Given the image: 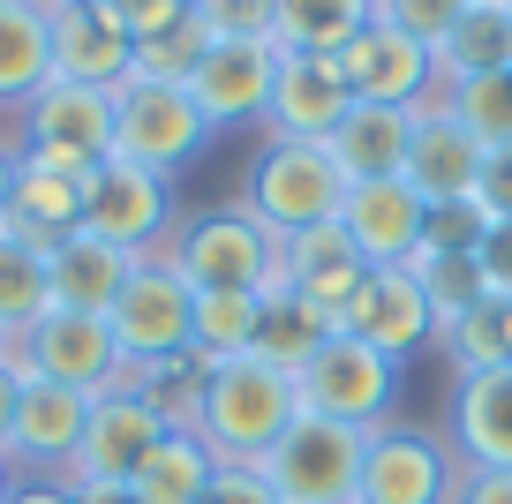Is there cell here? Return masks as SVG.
Listing matches in <instances>:
<instances>
[{
	"mask_svg": "<svg viewBox=\"0 0 512 504\" xmlns=\"http://www.w3.org/2000/svg\"><path fill=\"white\" fill-rule=\"evenodd\" d=\"M467 0H369V23H384V31H407L415 46H445V31L460 23Z\"/></svg>",
	"mask_w": 512,
	"mask_h": 504,
	"instance_id": "obj_37",
	"label": "cell"
},
{
	"mask_svg": "<svg viewBox=\"0 0 512 504\" xmlns=\"http://www.w3.org/2000/svg\"><path fill=\"white\" fill-rule=\"evenodd\" d=\"M430 61H437V91L475 83V76H512V8L505 0H467Z\"/></svg>",
	"mask_w": 512,
	"mask_h": 504,
	"instance_id": "obj_25",
	"label": "cell"
},
{
	"mask_svg": "<svg viewBox=\"0 0 512 504\" xmlns=\"http://www.w3.org/2000/svg\"><path fill=\"white\" fill-rule=\"evenodd\" d=\"M38 8H91V0H38Z\"/></svg>",
	"mask_w": 512,
	"mask_h": 504,
	"instance_id": "obj_50",
	"label": "cell"
},
{
	"mask_svg": "<svg viewBox=\"0 0 512 504\" xmlns=\"http://www.w3.org/2000/svg\"><path fill=\"white\" fill-rule=\"evenodd\" d=\"M482 234H490V211L467 196V204H430V226H422V249L437 256H475Z\"/></svg>",
	"mask_w": 512,
	"mask_h": 504,
	"instance_id": "obj_38",
	"label": "cell"
},
{
	"mask_svg": "<svg viewBox=\"0 0 512 504\" xmlns=\"http://www.w3.org/2000/svg\"><path fill=\"white\" fill-rule=\"evenodd\" d=\"M347 83H339L332 61H317V53H279V76H272V106H264V121H272V136H302V143H324L339 121H347Z\"/></svg>",
	"mask_w": 512,
	"mask_h": 504,
	"instance_id": "obj_20",
	"label": "cell"
},
{
	"mask_svg": "<svg viewBox=\"0 0 512 504\" xmlns=\"http://www.w3.org/2000/svg\"><path fill=\"white\" fill-rule=\"evenodd\" d=\"M98 8H106L128 38H151V31H166V23H181L196 0H98Z\"/></svg>",
	"mask_w": 512,
	"mask_h": 504,
	"instance_id": "obj_40",
	"label": "cell"
},
{
	"mask_svg": "<svg viewBox=\"0 0 512 504\" xmlns=\"http://www.w3.org/2000/svg\"><path fill=\"white\" fill-rule=\"evenodd\" d=\"M452 113L482 136V151H512V76H475V83H452Z\"/></svg>",
	"mask_w": 512,
	"mask_h": 504,
	"instance_id": "obj_36",
	"label": "cell"
},
{
	"mask_svg": "<svg viewBox=\"0 0 512 504\" xmlns=\"http://www.w3.org/2000/svg\"><path fill=\"white\" fill-rule=\"evenodd\" d=\"M211 474H219V459H211V444L196 437V429H166L159 452L136 467V504H196L211 489Z\"/></svg>",
	"mask_w": 512,
	"mask_h": 504,
	"instance_id": "obj_29",
	"label": "cell"
},
{
	"mask_svg": "<svg viewBox=\"0 0 512 504\" xmlns=\"http://www.w3.org/2000/svg\"><path fill=\"white\" fill-rule=\"evenodd\" d=\"M369 279V264H362V249L347 241V226H309V234H294L287 241V286L302 301H317L324 316H339L354 301V286Z\"/></svg>",
	"mask_w": 512,
	"mask_h": 504,
	"instance_id": "obj_24",
	"label": "cell"
},
{
	"mask_svg": "<svg viewBox=\"0 0 512 504\" xmlns=\"http://www.w3.org/2000/svg\"><path fill=\"white\" fill-rule=\"evenodd\" d=\"M8 504H76V489H68V482H53V474H16Z\"/></svg>",
	"mask_w": 512,
	"mask_h": 504,
	"instance_id": "obj_45",
	"label": "cell"
},
{
	"mask_svg": "<svg viewBox=\"0 0 512 504\" xmlns=\"http://www.w3.org/2000/svg\"><path fill=\"white\" fill-rule=\"evenodd\" d=\"M159 437H166V414L136 384H113L91 399V422H83V444L61 482H136V467L159 452Z\"/></svg>",
	"mask_w": 512,
	"mask_h": 504,
	"instance_id": "obj_12",
	"label": "cell"
},
{
	"mask_svg": "<svg viewBox=\"0 0 512 504\" xmlns=\"http://www.w3.org/2000/svg\"><path fill=\"white\" fill-rule=\"evenodd\" d=\"M339 226H347V241L362 249L369 271H392V264H415L422 226H430V204H422L407 181H354Z\"/></svg>",
	"mask_w": 512,
	"mask_h": 504,
	"instance_id": "obj_18",
	"label": "cell"
},
{
	"mask_svg": "<svg viewBox=\"0 0 512 504\" xmlns=\"http://www.w3.org/2000/svg\"><path fill=\"white\" fill-rule=\"evenodd\" d=\"M332 68L347 83V98H362V106H422V98H437L430 46H415L407 31H384V23H362L332 53Z\"/></svg>",
	"mask_w": 512,
	"mask_h": 504,
	"instance_id": "obj_15",
	"label": "cell"
},
{
	"mask_svg": "<svg viewBox=\"0 0 512 504\" xmlns=\"http://www.w3.org/2000/svg\"><path fill=\"white\" fill-rule=\"evenodd\" d=\"M46 83H53V16L38 0H16V8H0V113H16Z\"/></svg>",
	"mask_w": 512,
	"mask_h": 504,
	"instance_id": "obj_27",
	"label": "cell"
},
{
	"mask_svg": "<svg viewBox=\"0 0 512 504\" xmlns=\"http://www.w3.org/2000/svg\"><path fill=\"white\" fill-rule=\"evenodd\" d=\"M256 324H264V294H196V354L204 362L256 354Z\"/></svg>",
	"mask_w": 512,
	"mask_h": 504,
	"instance_id": "obj_32",
	"label": "cell"
},
{
	"mask_svg": "<svg viewBox=\"0 0 512 504\" xmlns=\"http://www.w3.org/2000/svg\"><path fill=\"white\" fill-rule=\"evenodd\" d=\"M241 211L272 241H294L309 226H332L347 211V174H339L332 143H302V136H264L241 181Z\"/></svg>",
	"mask_w": 512,
	"mask_h": 504,
	"instance_id": "obj_2",
	"label": "cell"
},
{
	"mask_svg": "<svg viewBox=\"0 0 512 504\" xmlns=\"http://www.w3.org/2000/svg\"><path fill=\"white\" fill-rule=\"evenodd\" d=\"M68 489H76V504H136L128 482H68Z\"/></svg>",
	"mask_w": 512,
	"mask_h": 504,
	"instance_id": "obj_48",
	"label": "cell"
},
{
	"mask_svg": "<svg viewBox=\"0 0 512 504\" xmlns=\"http://www.w3.org/2000/svg\"><path fill=\"white\" fill-rule=\"evenodd\" d=\"M83 181H91V174H61V166L23 158V166H16V204H8V226H16V234H31L38 249L68 241V234L83 226Z\"/></svg>",
	"mask_w": 512,
	"mask_h": 504,
	"instance_id": "obj_26",
	"label": "cell"
},
{
	"mask_svg": "<svg viewBox=\"0 0 512 504\" xmlns=\"http://www.w3.org/2000/svg\"><path fill=\"white\" fill-rule=\"evenodd\" d=\"M452 504H512V474L505 467H467L460 489H452Z\"/></svg>",
	"mask_w": 512,
	"mask_h": 504,
	"instance_id": "obj_44",
	"label": "cell"
},
{
	"mask_svg": "<svg viewBox=\"0 0 512 504\" xmlns=\"http://www.w3.org/2000/svg\"><path fill=\"white\" fill-rule=\"evenodd\" d=\"M166 264L196 294H279L287 286V241H272L241 204L189 211L166 241Z\"/></svg>",
	"mask_w": 512,
	"mask_h": 504,
	"instance_id": "obj_3",
	"label": "cell"
},
{
	"mask_svg": "<svg viewBox=\"0 0 512 504\" xmlns=\"http://www.w3.org/2000/svg\"><path fill=\"white\" fill-rule=\"evenodd\" d=\"M294 414H302V392H294L287 369L241 354V362H211L204 407H196V437L211 444L219 467H256L294 429Z\"/></svg>",
	"mask_w": 512,
	"mask_h": 504,
	"instance_id": "obj_1",
	"label": "cell"
},
{
	"mask_svg": "<svg viewBox=\"0 0 512 504\" xmlns=\"http://www.w3.org/2000/svg\"><path fill=\"white\" fill-rule=\"evenodd\" d=\"M0 8H16V0H0Z\"/></svg>",
	"mask_w": 512,
	"mask_h": 504,
	"instance_id": "obj_52",
	"label": "cell"
},
{
	"mask_svg": "<svg viewBox=\"0 0 512 504\" xmlns=\"http://www.w3.org/2000/svg\"><path fill=\"white\" fill-rule=\"evenodd\" d=\"M437 347L452 354L460 377H475V369H505L512 362V301H482L475 316H460L452 331H437Z\"/></svg>",
	"mask_w": 512,
	"mask_h": 504,
	"instance_id": "obj_34",
	"label": "cell"
},
{
	"mask_svg": "<svg viewBox=\"0 0 512 504\" xmlns=\"http://www.w3.org/2000/svg\"><path fill=\"white\" fill-rule=\"evenodd\" d=\"M189 16L211 38H272V0H196Z\"/></svg>",
	"mask_w": 512,
	"mask_h": 504,
	"instance_id": "obj_39",
	"label": "cell"
},
{
	"mask_svg": "<svg viewBox=\"0 0 512 504\" xmlns=\"http://www.w3.org/2000/svg\"><path fill=\"white\" fill-rule=\"evenodd\" d=\"M204 143H211V128H204V113H196L189 83L128 76L121 91H113V158H128V166L174 181Z\"/></svg>",
	"mask_w": 512,
	"mask_h": 504,
	"instance_id": "obj_5",
	"label": "cell"
},
{
	"mask_svg": "<svg viewBox=\"0 0 512 504\" xmlns=\"http://www.w3.org/2000/svg\"><path fill=\"white\" fill-rule=\"evenodd\" d=\"M0 362L16 377H46V384H68V392H113L128 384V362L113 347V324L106 316H76V309H46L23 339H8Z\"/></svg>",
	"mask_w": 512,
	"mask_h": 504,
	"instance_id": "obj_8",
	"label": "cell"
},
{
	"mask_svg": "<svg viewBox=\"0 0 512 504\" xmlns=\"http://www.w3.org/2000/svg\"><path fill=\"white\" fill-rule=\"evenodd\" d=\"M482 136L452 113V98L437 91V98H422L415 106V136H407V189L422 196V204H467L475 196V181H482Z\"/></svg>",
	"mask_w": 512,
	"mask_h": 504,
	"instance_id": "obj_14",
	"label": "cell"
},
{
	"mask_svg": "<svg viewBox=\"0 0 512 504\" xmlns=\"http://www.w3.org/2000/svg\"><path fill=\"white\" fill-rule=\"evenodd\" d=\"M505 8H512V0H505Z\"/></svg>",
	"mask_w": 512,
	"mask_h": 504,
	"instance_id": "obj_53",
	"label": "cell"
},
{
	"mask_svg": "<svg viewBox=\"0 0 512 504\" xmlns=\"http://www.w3.org/2000/svg\"><path fill=\"white\" fill-rule=\"evenodd\" d=\"M53 309V279H46V249L16 226H0V331L23 339L38 316Z\"/></svg>",
	"mask_w": 512,
	"mask_h": 504,
	"instance_id": "obj_31",
	"label": "cell"
},
{
	"mask_svg": "<svg viewBox=\"0 0 512 504\" xmlns=\"http://www.w3.org/2000/svg\"><path fill=\"white\" fill-rule=\"evenodd\" d=\"M475 204L490 219H512V151H490L482 158V181H475Z\"/></svg>",
	"mask_w": 512,
	"mask_h": 504,
	"instance_id": "obj_43",
	"label": "cell"
},
{
	"mask_svg": "<svg viewBox=\"0 0 512 504\" xmlns=\"http://www.w3.org/2000/svg\"><path fill=\"white\" fill-rule=\"evenodd\" d=\"M369 23V0H272V46L332 61L354 31Z\"/></svg>",
	"mask_w": 512,
	"mask_h": 504,
	"instance_id": "obj_30",
	"label": "cell"
},
{
	"mask_svg": "<svg viewBox=\"0 0 512 504\" xmlns=\"http://www.w3.org/2000/svg\"><path fill=\"white\" fill-rule=\"evenodd\" d=\"M339 331H354V339L377 347L384 362H407L415 347H430V339H437V316H430L422 279L407 264H392V271H369V279L354 286V301L339 309Z\"/></svg>",
	"mask_w": 512,
	"mask_h": 504,
	"instance_id": "obj_16",
	"label": "cell"
},
{
	"mask_svg": "<svg viewBox=\"0 0 512 504\" xmlns=\"http://www.w3.org/2000/svg\"><path fill=\"white\" fill-rule=\"evenodd\" d=\"M204 53H211V31H204L196 16H181V23H166V31L136 38V76H151V83H189Z\"/></svg>",
	"mask_w": 512,
	"mask_h": 504,
	"instance_id": "obj_35",
	"label": "cell"
},
{
	"mask_svg": "<svg viewBox=\"0 0 512 504\" xmlns=\"http://www.w3.org/2000/svg\"><path fill=\"white\" fill-rule=\"evenodd\" d=\"M302 392V414H324V422H347V429H384L392 422V399H400V362H384L377 347H362L354 331H332L317 347V362L294 377Z\"/></svg>",
	"mask_w": 512,
	"mask_h": 504,
	"instance_id": "obj_9",
	"label": "cell"
},
{
	"mask_svg": "<svg viewBox=\"0 0 512 504\" xmlns=\"http://www.w3.org/2000/svg\"><path fill=\"white\" fill-rule=\"evenodd\" d=\"M53 16V76L68 83H98V91H121L136 76V38L106 16V8H46Z\"/></svg>",
	"mask_w": 512,
	"mask_h": 504,
	"instance_id": "obj_19",
	"label": "cell"
},
{
	"mask_svg": "<svg viewBox=\"0 0 512 504\" xmlns=\"http://www.w3.org/2000/svg\"><path fill=\"white\" fill-rule=\"evenodd\" d=\"M0 354H8V331H0Z\"/></svg>",
	"mask_w": 512,
	"mask_h": 504,
	"instance_id": "obj_51",
	"label": "cell"
},
{
	"mask_svg": "<svg viewBox=\"0 0 512 504\" xmlns=\"http://www.w3.org/2000/svg\"><path fill=\"white\" fill-rule=\"evenodd\" d=\"M460 474H467V459L437 429H415L392 414L362 444V489H354V504H452Z\"/></svg>",
	"mask_w": 512,
	"mask_h": 504,
	"instance_id": "obj_11",
	"label": "cell"
},
{
	"mask_svg": "<svg viewBox=\"0 0 512 504\" xmlns=\"http://www.w3.org/2000/svg\"><path fill=\"white\" fill-rule=\"evenodd\" d=\"M16 151L61 174H91L98 158H113V91L53 76L16 106Z\"/></svg>",
	"mask_w": 512,
	"mask_h": 504,
	"instance_id": "obj_4",
	"label": "cell"
},
{
	"mask_svg": "<svg viewBox=\"0 0 512 504\" xmlns=\"http://www.w3.org/2000/svg\"><path fill=\"white\" fill-rule=\"evenodd\" d=\"M144 264V256H128V249H113V241H98V234H68V241H53L46 249V279H53V309H76V316H113V301H121V286H128V271Z\"/></svg>",
	"mask_w": 512,
	"mask_h": 504,
	"instance_id": "obj_21",
	"label": "cell"
},
{
	"mask_svg": "<svg viewBox=\"0 0 512 504\" xmlns=\"http://www.w3.org/2000/svg\"><path fill=\"white\" fill-rule=\"evenodd\" d=\"M83 422H91V392H68V384H46V377H23L16 437H8V467L53 474V482H61L68 459H76V444H83Z\"/></svg>",
	"mask_w": 512,
	"mask_h": 504,
	"instance_id": "obj_17",
	"label": "cell"
},
{
	"mask_svg": "<svg viewBox=\"0 0 512 504\" xmlns=\"http://www.w3.org/2000/svg\"><path fill=\"white\" fill-rule=\"evenodd\" d=\"M272 76H279V46L272 38H211V53L189 76V98H196V113H204V128L219 136V128L264 121Z\"/></svg>",
	"mask_w": 512,
	"mask_h": 504,
	"instance_id": "obj_13",
	"label": "cell"
},
{
	"mask_svg": "<svg viewBox=\"0 0 512 504\" xmlns=\"http://www.w3.org/2000/svg\"><path fill=\"white\" fill-rule=\"evenodd\" d=\"M8 489H16V467H8V459H0V504H8Z\"/></svg>",
	"mask_w": 512,
	"mask_h": 504,
	"instance_id": "obj_49",
	"label": "cell"
},
{
	"mask_svg": "<svg viewBox=\"0 0 512 504\" xmlns=\"http://www.w3.org/2000/svg\"><path fill=\"white\" fill-rule=\"evenodd\" d=\"M362 429L324 422V414H294V429L256 459V474L279 489V504H354L362 489Z\"/></svg>",
	"mask_w": 512,
	"mask_h": 504,
	"instance_id": "obj_7",
	"label": "cell"
},
{
	"mask_svg": "<svg viewBox=\"0 0 512 504\" xmlns=\"http://www.w3.org/2000/svg\"><path fill=\"white\" fill-rule=\"evenodd\" d=\"M332 331H339V316H324L317 301H302L294 286H279V294H264V324H256V362H272V369H287V377H302Z\"/></svg>",
	"mask_w": 512,
	"mask_h": 504,
	"instance_id": "obj_28",
	"label": "cell"
},
{
	"mask_svg": "<svg viewBox=\"0 0 512 504\" xmlns=\"http://www.w3.org/2000/svg\"><path fill=\"white\" fill-rule=\"evenodd\" d=\"M422 279V294H430V316L437 331H452L460 316H475L482 301H490V286H482V264L475 256H437V249H415V264H407Z\"/></svg>",
	"mask_w": 512,
	"mask_h": 504,
	"instance_id": "obj_33",
	"label": "cell"
},
{
	"mask_svg": "<svg viewBox=\"0 0 512 504\" xmlns=\"http://www.w3.org/2000/svg\"><path fill=\"white\" fill-rule=\"evenodd\" d=\"M196 504H279V489L264 482L256 467H219V474H211V489H204Z\"/></svg>",
	"mask_w": 512,
	"mask_h": 504,
	"instance_id": "obj_42",
	"label": "cell"
},
{
	"mask_svg": "<svg viewBox=\"0 0 512 504\" xmlns=\"http://www.w3.org/2000/svg\"><path fill=\"white\" fill-rule=\"evenodd\" d=\"M106 324H113V347H121L128 369H159L174 354H196V286L166 256H144L128 271Z\"/></svg>",
	"mask_w": 512,
	"mask_h": 504,
	"instance_id": "obj_6",
	"label": "cell"
},
{
	"mask_svg": "<svg viewBox=\"0 0 512 504\" xmlns=\"http://www.w3.org/2000/svg\"><path fill=\"white\" fill-rule=\"evenodd\" d=\"M181 211H174V181L128 166V158H98L83 181V234L113 241L128 256H166Z\"/></svg>",
	"mask_w": 512,
	"mask_h": 504,
	"instance_id": "obj_10",
	"label": "cell"
},
{
	"mask_svg": "<svg viewBox=\"0 0 512 504\" xmlns=\"http://www.w3.org/2000/svg\"><path fill=\"white\" fill-rule=\"evenodd\" d=\"M452 452L467 467H505L512 474V362L460 377V392H452Z\"/></svg>",
	"mask_w": 512,
	"mask_h": 504,
	"instance_id": "obj_23",
	"label": "cell"
},
{
	"mask_svg": "<svg viewBox=\"0 0 512 504\" xmlns=\"http://www.w3.org/2000/svg\"><path fill=\"white\" fill-rule=\"evenodd\" d=\"M407 136H415V106H362L354 98L347 121L332 128V158H339V174L354 181H400L407 174Z\"/></svg>",
	"mask_w": 512,
	"mask_h": 504,
	"instance_id": "obj_22",
	"label": "cell"
},
{
	"mask_svg": "<svg viewBox=\"0 0 512 504\" xmlns=\"http://www.w3.org/2000/svg\"><path fill=\"white\" fill-rule=\"evenodd\" d=\"M16 399H23V377L0 362V459H8V437H16Z\"/></svg>",
	"mask_w": 512,
	"mask_h": 504,
	"instance_id": "obj_46",
	"label": "cell"
},
{
	"mask_svg": "<svg viewBox=\"0 0 512 504\" xmlns=\"http://www.w3.org/2000/svg\"><path fill=\"white\" fill-rule=\"evenodd\" d=\"M16 166H23L16 136H0V226H8V204H16Z\"/></svg>",
	"mask_w": 512,
	"mask_h": 504,
	"instance_id": "obj_47",
	"label": "cell"
},
{
	"mask_svg": "<svg viewBox=\"0 0 512 504\" xmlns=\"http://www.w3.org/2000/svg\"><path fill=\"white\" fill-rule=\"evenodd\" d=\"M475 264H482V286H490V301H512V219H490V234H482Z\"/></svg>",
	"mask_w": 512,
	"mask_h": 504,
	"instance_id": "obj_41",
	"label": "cell"
}]
</instances>
